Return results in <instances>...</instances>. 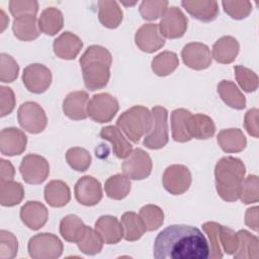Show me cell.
Here are the masks:
<instances>
[{"label":"cell","mask_w":259,"mask_h":259,"mask_svg":"<svg viewBox=\"0 0 259 259\" xmlns=\"http://www.w3.org/2000/svg\"><path fill=\"white\" fill-rule=\"evenodd\" d=\"M86 228L87 226L84 225L79 217L68 214L60 223V234L67 242L78 244L83 239Z\"/></svg>","instance_id":"29"},{"label":"cell","mask_w":259,"mask_h":259,"mask_svg":"<svg viewBox=\"0 0 259 259\" xmlns=\"http://www.w3.org/2000/svg\"><path fill=\"white\" fill-rule=\"evenodd\" d=\"M135 41L141 51L149 54L160 50L165 45V39L156 23L143 24L135 34Z\"/></svg>","instance_id":"16"},{"label":"cell","mask_w":259,"mask_h":259,"mask_svg":"<svg viewBox=\"0 0 259 259\" xmlns=\"http://www.w3.org/2000/svg\"><path fill=\"white\" fill-rule=\"evenodd\" d=\"M146 230L153 232L158 230L164 223V212L163 210L155 204L144 205L139 212Z\"/></svg>","instance_id":"40"},{"label":"cell","mask_w":259,"mask_h":259,"mask_svg":"<svg viewBox=\"0 0 259 259\" xmlns=\"http://www.w3.org/2000/svg\"><path fill=\"white\" fill-rule=\"evenodd\" d=\"M66 161L72 169L78 172H84L91 165L92 158L90 153L86 149L80 147H73L67 151Z\"/></svg>","instance_id":"39"},{"label":"cell","mask_w":259,"mask_h":259,"mask_svg":"<svg viewBox=\"0 0 259 259\" xmlns=\"http://www.w3.org/2000/svg\"><path fill=\"white\" fill-rule=\"evenodd\" d=\"M235 76L240 87L246 92H254L258 88V76L251 69L244 66L234 67Z\"/></svg>","instance_id":"43"},{"label":"cell","mask_w":259,"mask_h":259,"mask_svg":"<svg viewBox=\"0 0 259 259\" xmlns=\"http://www.w3.org/2000/svg\"><path fill=\"white\" fill-rule=\"evenodd\" d=\"M181 5L195 19L210 22L219 15V4L217 1H182Z\"/></svg>","instance_id":"24"},{"label":"cell","mask_w":259,"mask_h":259,"mask_svg":"<svg viewBox=\"0 0 259 259\" xmlns=\"http://www.w3.org/2000/svg\"><path fill=\"white\" fill-rule=\"evenodd\" d=\"M258 113H259V110L257 108L249 109L246 112L245 118H244V126H245L247 133L256 139L259 137Z\"/></svg>","instance_id":"52"},{"label":"cell","mask_w":259,"mask_h":259,"mask_svg":"<svg viewBox=\"0 0 259 259\" xmlns=\"http://www.w3.org/2000/svg\"><path fill=\"white\" fill-rule=\"evenodd\" d=\"M9 10L14 18L27 14L36 15L38 10V3L36 1L11 0L9 2Z\"/></svg>","instance_id":"50"},{"label":"cell","mask_w":259,"mask_h":259,"mask_svg":"<svg viewBox=\"0 0 259 259\" xmlns=\"http://www.w3.org/2000/svg\"><path fill=\"white\" fill-rule=\"evenodd\" d=\"M120 223L123 228V238L128 242L138 241L147 231L141 217L134 211L124 212Z\"/></svg>","instance_id":"35"},{"label":"cell","mask_w":259,"mask_h":259,"mask_svg":"<svg viewBox=\"0 0 259 259\" xmlns=\"http://www.w3.org/2000/svg\"><path fill=\"white\" fill-rule=\"evenodd\" d=\"M220 227L215 222H207L202 225L203 232L207 235L209 240V256L211 259H221L224 256L220 243Z\"/></svg>","instance_id":"42"},{"label":"cell","mask_w":259,"mask_h":259,"mask_svg":"<svg viewBox=\"0 0 259 259\" xmlns=\"http://www.w3.org/2000/svg\"><path fill=\"white\" fill-rule=\"evenodd\" d=\"M83 47L81 38L70 31L63 32L54 40L53 49L57 57L63 60H73L80 53Z\"/></svg>","instance_id":"19"},{"label":"cell","mask_w":259,"mask_h":259,"mask_svg":"<svg viewBox=\"0 0 259 259\" xmlns=\"http://www.w3.org/2000/svg\"><path fill=\"white\" fill-rule=\"evenodd\" d=\"M246 167L243 161L235 157H223L214 167L215 188L220 197L229 202L240 198Z\"/></svg>","instance_id":"3"},{"label":"cell","mask_w":259,"mask_h":259,"mask_svg":"<svg viewBox=\"0 0 259 259\" xmlns=\"http://www.w3.org/2000/svg\"><path fill=\"white\" fill-rule=\"evenodd\" d=\"M95 230L105 244L118 243L123 238V228L121 223L112 215H101L95 222Z\"/></svg>","instance_id":"21"},{"label":"cell","mask_w":259,"mask_h":259,"mask_svg":"<svg viewBox=\"0 0 259 259\" xmlns=\"http://www.w3.org/2000/svg\"><path fill=\"white\" fill-rule=\"evenodd\" d=\"M49 218V211L39 201H27L20 208V219L30 230L36 231L42 228Z\"/></svg>","instance_id":"18"},{"label":"cell","mask_w":259,"mask_h":259,"mask_svg":"<svg viewBox=\"0 0 259 259\" xmlns=\"http://www.w3.org/2000/svg\"><path fill=\"white\" fill-rule=\"evenodd\" d=\"M100 137L112 145L114 155L119 159H125L133 151V146L115 125H107L101 128Z\"/></svg>","instance_id":"22"},{"label":"cell","mask_w":259,"mask_h":259,"mask_svg":"<svg viewBox=\"0 0 259 259\" xmlns=\"http://www.w3.org/2000/svg\"><path fill=\"white\" fill-rule=\"evenodd\" d=\"M119 109L118 101L109 93H98L91 97L87 104L88 116L99 123L109 122Z\"/></svg>","instance_id":"7"},{"label":"cell","mask_w":259,"mask_h":259,"mask_svg":"<svg viewBox=\"0 0 259 259\" xmlns=\"http://www.w3.org/2000/svg\"><path fill=\"white\" fill-rule=\"evenodd\" d=\"M178 65L179 60L177 55L173 52L165 51L154 57V59L152 60L151 67L156 75L164 77L173 73L178 67Z\"/></svg>","instance_id":"38"},{"label":"cell","mask_w":259,"mask_h":259,"mask_svg":"<svg viewBox=\"0 0 259 259\" xmlns=\"http://www.w3.org/2000/svg\"><path fill=\"white\" fill-rule=\"evenodd\" d=\"M0 12H1V32H2L5 29V27L7 26L8 22H9V18H7V16L5 15V13L2 9L0 10Z\"/></svg>","instance_id":"55"},{"label":"cell","mask_w":259,"mask_h":259,"mask_svg":"<svg viewBox=\"0 0 259 259\" xmlns=\"http://www.w3.org/2000/svg\"><path fill=\"white\" fill-rule=\"evenodd\" d=\"M0 81L3 83H11L18 77L19 66L17 62L8 54L0 55Z\"/></svg>","instance_id":"46"},{"label":"cell","mask_w":259,"mask_h":259,"mask_svg":"<svg viewBox=\"0 0 259 259\" xmlns=\"http://www.w3.org/2000/svg\"><path fill=\"white\" fill-rule=\"evenodd\" d=\"M22 179L28 184H40L50 174L49 162L39 155L28 154L22 158L19 166Z\"/></svg>","instance_id":"10"},{"label":"cell","mask_w":259,"mask_h":259,"mask_svg":"<svg viewBox=\"0 0 259 259\" xmlns=\"http://www.w3.org/2000/svg\"><path fill=\"white\" fill-rule=\"evenodd\" d=\"M239 236V247L234 255L235 259H258V237L252 235L246 230H240Z\"/></svg>","instance_id":"34"},{"label":"cell","mask_w":259,"mask_h":259,"mask_svg":"<svg viewBox=\"0 0 259 259\" xmlns=\"http://www.w3.org/2000/svg\"><path fill=\"white\" fill-rule=\"evenodd\" d=\"M17 118L20 126L30 134L41 133L48 123L45 110L33 101H26L19 106Z\"/></svg>","instance_id":"8"},{"label":"cell","mask_w":259,"mask_h":259,"mask_svg":"<svg viewBox=\"0 0 259 259\" xmlns=\"http://www.w3.org/2000/svg\"><path fill=\"white\" fill-rule=\"evenodd\" d=\"M88 93L86 91H73L63 101V111L66 116L73 120L85 119L87 114Z\"/></svg>","instance_id":"20"},{"label":"cell","mask_w":259,"mask_h":259,"mask_svg":"<svg viewBox=\"0 0 259 259\" xmlns=\"http://www.w3.org/2000/svg\"><path fill=\"white\" fill-rule=\"evenodd\" d=\"M259 180L256 175H248L244 178L240 199L245 204L256 203L259 200Z\"/></svg>","instance_id":"44"},{"label":"cell","mask_w":259,"mask_h":259,"mask_svg":"<svg viewBox=\"0 0 259 259\" xmlns=\"http://www.w3.org/2000/svg\"><path fill=\"white\" fill-rule=\"evenodd\" d=\"M62 241L52 233H40L31 237L27 244L28 254L33 259H56L63 253Z\"/></svg>","instance_id":"5"},{"label":"cell","mask_w":259,"mask_h":259,"mask_svg":"<svg viewBox=\"0 0 259 259\" xmlns=\"http://www.w3.org/2000/svg\"><path fill=\"white\" fill-rule=\"evenodd\" d=\"M45 199L53 207H63L71 199V191L62 180H52L45 187Z\"/></svg>","instance_id":"27"},{"label":"cell","mask_w":259,"mask_h":259,"mask_svg":"<svg viewBox=\"0 0 259 259\" xmlns=\"http://www.w3.org/2000/svg\"><path fill=\"white\" fill-rule=\"evenodd\" d=\"M27 137L17 127H6L0 133V151L4 156L20 155L26 149Z\"/></svg>","instance_id":"17"},{"label":"cell","mask_w":259,"mask_h":259,"mask_svg":"<svg viewBox=\"0 0 259 259\" xmlns=\"http://www.w3.org/2000/svg\"><path fill=\"white\" fill-rule=\"evenodd\" d=\"M153 255L156 259H206L209 245L199 229L171 225L157 235Z\"/></svg>","instance_id":"1"},{"label":"cell","mask_w":259,"mask_h":259,"mask_svg":"<svg viewBox=\"0 0 259 259\" xmlns=\"http://www.w3.org/2000/svg\"><path fill=\"white\" fill-rule=\"evenodd\" d=\"M18 241L16 237L8 231H0V258L12 259L17 255Z\"/></svg>","instance_id":"47"},{"label":"cell","mask_w":259,"mask_h":259,"mask_svg":"<svg viewBox=\"0 0 259 259\" xmlns=\"http://www.w3.org/2000/svg\"><path fill=\"white\" fill-rule=\"evenodd\" d=\"M220 243L222 250L229 255L236 253L239 247V236L234 230L229 227H220Z\"/></svg>","instance_id":"49"},{"label":"cell","mask_w":259,"mask_h":259,"mask_svg":"<svg viewBox=\"0 0 259 259\" xmlns=\"http://www.w3.org/2000/svg\"><path fill=\"white\" fill-rule=\"evenodd\" d=\"M239 51L238 40L231 35H225L213 44L211 57L221 64H231L236 60Z\"/></svg>","instance_id":"23"},{"label":"cell","mask_w":259,"mask_h":259,"mask_svg":"<svg viewBox=\"0 0 259 259\" xmlns=\"http://www.w3.org/2000/svg\"><path fill=\"white\" fill-rule=\"evenodd\" d=\"M188 19L182 10L176 6L168 7L159 23L162 36L170 39L181 37L187 29Z\"/></svg>","instance_id":"13"},{"label":"cell","mask_w":259,"mask_h":259,"mask_svg":"<svg viewBox=\"0 0 259 259\" xmlns=\"http://www.w3.org/2000/svg\"><path fill=\"white\" fill-rule=\"evenodd\" d=\"M0 115L3 117L12 112L15 107V95L10 87H0Z\"/></svg>","instance_id":"51"},{"label":"cell","mask_w":259,"mask_h":259,"mask_svg":"<svg viewBox=\"0 0 259 259\" xmlns=\"http://www.w3.org/2000/svg\"><path fill=\"white\" fill-rule=\"evenodd\" d=\"M188 133L192 139L206 140L214 135L215 125L208 115L201 113L191 114L188 119Z\"/></svg>","instance_id":"28"},{"label":"cell","mask_w":259,"mask_h":259,"mask_svg":"<svg viewBox=\"0 0 259 259\" xmlns=\"http://www.w3.org/2000/svg\"><path fill=\"white\" fill-rule=\"evenodd\" d=\"M222 4L225 12L237 20L246 18L252 11L250 1H223Z\"/></svg>","instance_id":"48"},{"label":"cell","mask_w":259,"mask_h":259,"mask_svg":"<svg viewBox=\"0 0 259 259\" xmlns=\"http://www.w3.org/2000/svg\"><path fill=\"white\" fill-rule=\"evenodd\" d=\"M38 28L47 35L57 34L64 25V17L62 12L56 7L46 8L38 18Z\"/></svg>","instance_id":"31"},{"label":"cell","mask_w":259,"mask_h":259,"mask_svg":"<svg viewBox=\"0 0 259 259\" xmlns=\"http://www.w3.org/2000/svg\"><path fill=\"white\" fill-rule=\"evenodd\" d=\"M152 124V112L142 105H135L128 108L116 120V126L126 139L135 144L139 143L141 138L151 131Z\"/></svg>","instance_id":"4"},{"label":"cell","mask_w":259,"mask_h":259,"mask_svg":"<svg viewBox=\"0 0 259 259\" xmlns=\"http://www.w3.org/2000/svg\"><path fill=\"white\" fill-rule=\"evenodd\" d=\"M183 63L194 70H204L211 65L212 57L208 47L202 42H189L181 51Z\"/></svg>","instance_id":"14"},{"label":"cell","mask_w":259,"mask_h":259,"mask_svg":"<svg viewBox=\"0 0 259 259\" xmlns=\"http://www.w3.org/2000/svg\"><path fill=\"white\" fill-rule=\"evenodd\" d=\"M12 31L16 38L22 41H31L38 37L39 28L36 21V15L27 14L14 18Z\"/></svg>","instance_id":"25"},{"label":"cell","mask_w":259,"mask_h":259,"mask_svg":"<svg viewBox=\"0 0 259 259\" xmlns=\"http://www.w3.org/2000/svg\"><path fill=\"white\" fill-rule=\"evenodd\" d=\"M164 188L173 195L186 192L191 185V173L189 169L180 164H174L166 168L162 178Z\"/></svg>","instance_id":"11"},{"label":"cell","mask_w":259,"mask_h":259,"mask_svg":"<svg viewBox=\"0 0 259 259\" xmlns=\"http://www.w3.org/2000/svg\"><path fill=\"white\" fill-rule=\"evenodd\" d=\"M218 93L230 107L238 110L245 108L246 98L234 82L229 80L221 81L218 84Z\"/></svg>","instance_id":"32"},{"label":"cell","mask_w":259,"mask_h":259,"mask_svg":"<svg viewBox=\"0 0 259 259\" xmlns=\"http://www.w3.org/2000/svg\"><path fill=\"white\" fill-rule=\"evenodd\" d=\"M153 163L150 155L143 149L136 148L124 159L121 169L124 175L133 180H143L152 172Z\"/></svg>","instance_id":"9"},{"label":"cell","mask_w":259,"mask_h":259,"mask_svg":"<svg viewBox=\"0 0 259 259\" xmlns=\"http://www.w3.org/2000/svg\"><path fill=\"white\" fill-rule=\"evenodd\" d=\"M168 1H143L140 5V13L146 20H156L163 16L168 9Z\"/></svg>","instance_id":"45"},{"label":"cell","mask_w":259,"mask_h":259,"mask_svg":"<svg viewBox=\"0 0 259 259\" xmlns=\"http://www.w3.org/2000/svg\"><path fill=\"white\" fill-rule=\"evenodd\" d=\"M22 82L29 92L34 94L44 93L52 83V72L42 64H30L23 70Z\"/></svg>","instance_id":"12"},{"label":"cell","mask_w":259,"mask_h":259,"mask_svg":"<svg viewBox=\"0 0 259 259\" xmlns=\"http://www.w3.org/2000/svg\"><path fill=\"white\" fill-rule=\"evenodd\" d=\"M245 224L253 231H258V206H253L246 210Z\"/></svg>","instance_id":"54"},{"label":"cell","mask_w":259,"mask_h":259,"mask_svg":"<svg viewBox=\"0 0 259 259\" xmlns=\"http://www.w3.org/2000/svg\"><path fill=\"white\" fill-rule=\"evenodd\" d=\"M77 201L86 206L96 205L102 198V187L100 182L92 176L81 177L74 188Z\"/></svg>","instance_id":"15"},{"label":"cell","mask_w":259,"mask_h":259,"mask_svg":"<svg viewBox=\"0 0 259 259\" xmlns=\"http://www.w3.org/2000/svg\"><path fill=\"white\" fill-rule=\"evenodd\" d=\"M191 112L184 108H177L171 113L172 138L175 142L186 143L192 138L188 133V119Z\"/></svg>","instance_id":"30"},{"label":"cell","mask_w":259,"mask_h":259,"mask_svg":"<svg viewBox=\"0 0 259 259\" xmlns=\"http://www.w3.org/2000/svg\"><path fill=\"white\" fill-rule=\"evenodd\" d=\"M79 63L87 89L95 91L107 85L112 63L111 54L107 49L97 45L90 46L81 56Z\"/></svg>","instance_id":"2"},{"label":"cell","mask_w":259,"mask_h":259,"mask_svg":"<svg viewBox=\"0 0 259 259\" xmlns=\"http://www.w3.org/2000/svg\"><path fill=\"white\" fill-rule=\"evenodd\" d=\"M103 240L95 229L86 228V233L83 239L78 243L79 250L86 255H96L101 252L103 247Z\"/></svg>","instance_id":"41"},{"label":"cell","mask_w":259,"mask_h":259,"mask_svg":"<svg viewBox=\"0 0 259 259\" xmlns=\"http://www.w3.org/2000/svg\"><path fill=\"white\" fill-rule=\"evenodd\" d=\"M98 19L107 28H116L122 20V11L115 1L98 2Z\"/></svg>","instance_id":"33"},{"label":"cell","mask_w":259,"mask_h":259,"mask_svg":"<svg viewBox=\"0 0 259 259\" xmlns=\"http://www.w3.org/2000/svg\"><path fill=\"white\" fill-rule=\"evenodd\" d=\"M24 197V188L21 183L13 180H0V203L3 206L19 204Z\"/></svg>","instance_id":"37"},{"label":"cell","mask_w":259,"mask_h":259,"mask_svg":"<svg viewBox=\"0 0 259 259\" xmlns=\"http://www.w3.org/2000/svg\"><path fill=\"white\" fill-rule=\"evenodd\" d=\"M131 180L124 174L112 175L104 184L106 195L114 200H121L125 198L131 191Z\"/></svg>","instance_id":"36"},{"label":"cell","mask_w":259,"mask_h":259,"mask_svg":"<svg viewBox=\"0 0 259 259\" xmlns=\"http://www.w3.org/2000/svg\"><path fill=\"white\" fill-rule=\"evenodd\" d=\"M0 180L6 181V180H13V177L15 175V170L13 165L10 161L1 159L0 160Z\"/></svg>","instance_id":"53"},{"label":"cell","mask_w":259,"mask_h":259,"mask_svg":"<svg viewBox=\"0 0 259 259\" xmlns=\"http://www.w3.org/2000/svg\"><path fill=\"white\" fill-rule=\"evenodd\" d=\"M217 141L226 153H240L247 146V139L240 128L222 130L218 134Z\"/></svg>","instance_id":"26"},{"label":"cell","mask_w":259,"mask_h":259,"mask_svg":"<svg viewBox=\"0 0 259 259\" xmlns=\"http://www.w3.org/2000/svg\"><path fill=\"white\" fill-rule=\"evenodd\" d=\"M153 124L151 131L144 138V146L151 150L164 148L168 141V111L163 106H154L152 108Z\"/></svg>","instance_id":"6"}]
</instances>
